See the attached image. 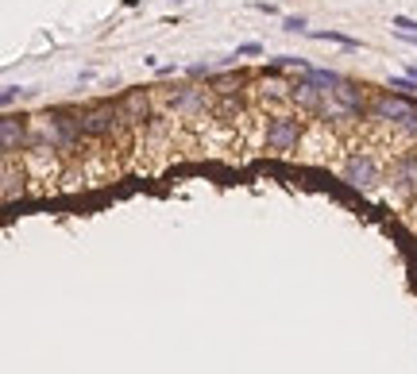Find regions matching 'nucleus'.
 I'll use <instances>...</instances> for the list:
<instances>
[{"mask_svg":"<svg viewBox=\"0 0 417 374\" xmlns=\"http://www.w3.org/2000/svg\"><path fill=\"white\" fill-rule=\"evenodd\" d=\"M78 124H81V135H85V139L104 143V139H112V135H120V127H128V120H124V108H120V104L101 101V104H89L78 116Z\"/></svg>","mask_w":417,"mask_h":374,"instance_id":"f257e3e1","label":"nucleus"},{"mask_svg":"<svg viewBox=\"0 0 417 374\" xmlns=\"http://www.w3.org/2000/svg\"><path fill=\"white\" fill-rule=\"evenodd\" d=\"M301 135H306V124H301L298 116H271V124H267V135H263V147L278 154V158H286V154H298L301 147Z\"/></svg>","mask_w":417,"mask_h":374,"instance_id":"f03ea898","label":"nucleus"},{"mask_svg":"<svg viewBox=\"0 0 417 374\" xmlns=\"http://www.w3.org/2000/svg\"><path fill=\"white\" fill-rule=\"evenodd\" d=\"M413 108H417L413 96H402V93H394V89H382V93H375V96H371V104H367V116L398 127Z\"/></svg>","mask_w":417,"mask_h":374,"instance_id":"7ed1b4c3","label":"nucleus"},{"mask_svg":"<svg viewBox=\"0 0 417 374\" xmlns=\"http://www.w3.org/2000/svg\"><path fill=\"white\" fill-rule=\"evenodd\" d=\"M325 96H329V89H325L317 77H309V74L298 77V81H290V104H298V112L317 116L321 104H325Z\"/></svg>","mask_w":417,"mask_h":374,"instance_id":"20e7f679","label":"nucleus"},{"mask_svg":"<svg viewBox=\"0 0 417 374\" xmlns=\"http://www.w3.org/2000/svg\"><path fill=\"white\" fill-rule=\"evenodd\" d=\"M167 104L174 112H182V116H205L212 96L201 85H186V89H167Z\"/></svg>","mask_w":417,"mask_h":374,"instance_id":"39448f33","label":"nucleus"},{"mask_svg":"<svg viewBox=\"0 0 417 374\" xmlns=\"http://www.w3.org/2000/svg\"><path fill=\"white\" fill-rule=\"evenodd\" d=\"M28 147H31L28 124L20 116H12V112H4V120H0V151H4V158H16V154Z\"/></svg>","mask_w":417,"mask_h":374,"instance_id":"423d86ee","label":"nucleus"},{"mask_svg":"<svg viewBox=\"0 0 417 374\" xmlns=\"http://www.w3.org/2000/svg\"><path fill=\"white\" fill-rule=\"evenodd\" d=\"M329 96H332V101H337L344 112H351L356 120H359V116H367V104H371V101L363 96V89H359L356 81H348V77H340V81H337V89H332Z\"/></svg>","mask_w":417,"mask_h":374,"instance_id":"0eeeda50","label":"nucleus"},{"mask_svg":"<svg viewBox=\"0 0 417 374\" xmlns=\"http://www.w3.org/2000/svg\"><path fill=\"white\" fill-rule=\"evenodd\" d=\"M390 182L398 185V193H402V197H413V193H417V151H406L402 158H398L394 177H390Z\"/></svg>","mask_w":417,"mask_h":374,"instance_id":"6e6552de","label":"nucleus"},{"mask_svg":"<svg viewBox=\"0 0 417 374\" xmlns=\"http://www.w3.org/2000/svg\"><path fill=\"white\" fill-rule=\"evenodd\" d=\"M344 177L351 185H359V189H371L375 182H379V166H375L367 154H359V158H351L348 162V170H344Z\"/></svg>","mask_w":417,"mask_h":374,"instance_id":"1a4fd4ad","label":"nucleus"},{"mask_svg":"<svg viewBox=\"0 0 417 374\" xmlns=\"http://www.w3.org/2000/svg\"><path fill=\"white\" fill-rule=\"evenodd\" d=\"M120 108H124V120L135 127V124H147V112H151V101H147V93H139V89H135V93H128V101L120 104Z\"/></svg>","mask_w":417,"mask_h":374,"instance_id":"9d476101","label":"nucleus"},{"mask_svg":"<svg viewBox=\"0 0 417 374\" xmlns=\"http://www.w3.org/2000/svg\"><path fill=\"white\" fill-rule=\"evenodd\" d=\"M16 182H23V174H16V158H4V201H16Z\"/></svg>","mask_w":417,"mask_h":374,"instance_id":"9b49d317","label":"nucleus"},{"mask_svg":"<svg viewBox=\"0 0 417 374\" xmlns=\"http://www.w3.org/2000/svg\"><path fill=\"white\" fill-rule=\"evenodd\" d=\"M313 39H321V43H340V46H348V51H359V39L340 35V31H313Z\"/></svg>","mask_w":417,"mask_h":374,"instance_id":"f8f14e48","label":"nucleus"},{"mask_svg":"<svg viewBox=\"0 0 417 374\" xmlns=\"http://www.w3.org/2000/svg\"><path fill=\"white\" fill-rule=\"evenodd\" d=\"M387 89H394V93H402V96H417V77H390V85Z\"/></svg>","mask_w":417,"mask_h":374,"instance_id":"ddd939ff","label":"nucleus"},{"mask_svg":"<svg viewBox=\"0 0 417 374\" xmlns=\"http://www.w3.org/2000/svg\"><path fill=\"white\" fill-rule=\"evenodd\" d=\"M23 96V89L20 85H4V93H0V101H4V108H12L16 101H20Z\"/></svg>","mask_w":417,"mask_h":374,"instance_id":"4468645a","label":"nucleus"},{"mask_svg":"<svg viewBox=\"0 0 417 374\" xmlns=\"http://www.w3.org/2000/svg\"><path fill=\"white\" fill-rule=\"evenodd\" d=\"M259 51H263L259 43H243V46H236V58H243V54H259Z\"/></svg>","mask_w":417,"mask_h":374,"instance_id":"2eb2a0df","label":"nucleus"},{"mask_svg":"<svg viewBox=\"0 0 417 374\" xmlns=\"http://www.w3.org/2000/svg\"><path fill=\"white\" fill-rule=\"evenodd\" d=\"M286 31H306V20H301V15H290V20H286Z\"/></svg>","mask_w":417,"mask_h":374,"instance_id":"dca6fc26","label":"nucleus"},{"mask_svg":"<svg viewBox=\"0 0 417 374\" xmlns=\"http://www.w3.org/2000/svg\"><path fill=\"white\" fill-rule=\"evenodd\" d=\"M406 74H410V77H417V66H410V70H406Z\"/></svg>","mask_w":417,"mask_h":374,"instance_id":"f3484780","label":"nucleus"}]
</instances>
